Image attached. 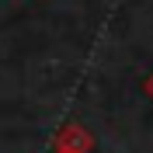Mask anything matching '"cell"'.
<instances>
[{
    "label": "cell",
    "mask_w": 153,
    "mask_h": 153,
    "mask_svg": "<svg viewBox=\"0 0 153 153\" xmlns=\"http://www.w3.org/2000/svg\"><path fill=\"white\" fill-rule=\"evenodd\" d=\"M91 146H94V139L84 125H66L56 136V153H91Z\"/></svg>",
    "instance_id": "cell-1"
},
{
    "label": "cell",
    "mask_w": 153,
    "mask_h": 153,
    "mask_svg": "<svg viewBox=\"0 0 153 153\" xmlns=\"http://www.w3.org/2000/svg\"><path fill=\"white\" fill-rule=\"evenodd\" d=\"M146 94H150V97H153V73H150V76H146Z\"/></svg>",
    "instance_id": "cell-2"
}]
</instances>
